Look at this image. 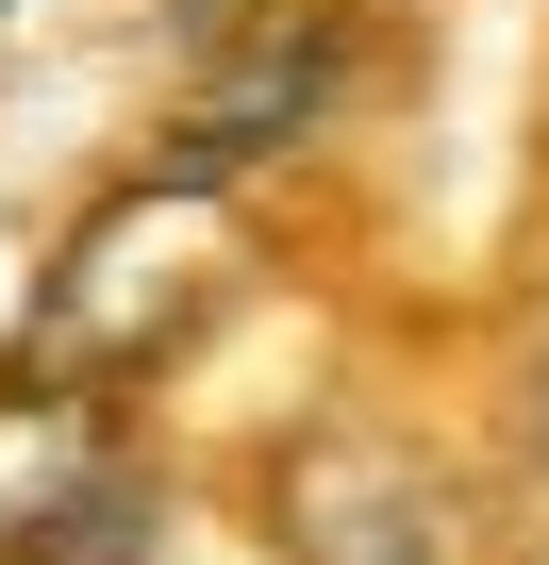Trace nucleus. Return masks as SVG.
Listing matches in <instances>:
<instances>
[{
	"mask_svg": "<svg viewBox=\"0 0 549 565\" xmlns=\"http://www.w3.org/2000/svg\"><path fill=\"white\" fill-rule=\"evenodd\" d=\"M532 565H549V548H532Z\"/></svg>",
	"mask_w": 549,
	"mask_h": 565,
	"instance_id": "nucleus-7",
	"label": "nucleus"
},
{
	"mask_svg": "<svg viewBox=\"0 0 549 565\" xmlns=\"http://www.w3.org/2000/svg\"><path fill=\"white\" fill-rule=\"evenodd\" d=\"M334 67H350V34H233L200 84H183V134H167V167H200V183H250L266 150H300L317 117H334Z\"/></svg>",
	"mask_w": 549,
	"mask_h": 565,
	"instance_id": "nucleus-3",
	"label": "nucleus"
},
{
	"mask_svg": "<svg viewBox=\"0 0 549 565\" xmlns=\"http://www.w3.org/2000/svg\"><path fill=\"white\" fill-rule=\"evenodd\" d=\"M18 565H167V515H150V482L117 466V482H101V499H84L67 532H34Z\"/></svg>",
	"mask_w": 549,
	"mask_h": 565,
	"instance_id": "nucleus-5",
	"label": "nucleus"
},
{
	"mask_svg": "<svg viewBox=\"0 0 549 565\" xmlns=\"http://www.w3.org/2000/svg\"><path fill=\"white\" fill-rule=\"evenodd\" d=\"M217 282H233V183L150 167V183H117V200L84 216V249L51 266V300H34V366L117 383V366H150V350H183V333L217 317Z\"/></svg>",
	"mask_w": 549,
	"mask_h": 565,
	"instance_id": "nucleus-1",
	"label": "nucleus"
},
{
	"mask_svg": "<svg viewBox=\"0 0 549 565\" xmlns=\"http://www.w3.org/2000/svg\"><path fill=\"white\" fill-rule=\"evenodd\" d=\"M101 482H117V383L18 366V383H0V565H18L34 532H67Z\"/></svg>",
	"mask_w": 549,
	"mask_h": 565,
	"instance_id": "nucleus-4",
	"label": "nucleus"
},
{
	"mask_svg": "<svg viewBox=\"0 0 549 565\" xmlns=\"http://www.w3.org/2000/svg\"><path fill=\"white\" fill-rule=\"evenodd\" d=\"M266 565H466V482L416 433H317L266 482Z\"/></svg>",
	"mask_w": 549,
	"mask_h": 565,
	"instance_id": "nucleus-2",
	"label": "nucleus"
},
{
	"mask_svg": "<svg viewBox=\"0 0 549 565\" xmlns=\"http://www.w3.org/2000/svg\"><path fill=\"white\" fill-rule=\"evenodd\" d=\"M516 449H532V482H549V300H532V350H516Z\"/></svg>",
	"mask_w": 549,
	"mask_h": 565,
	"instance_id": "nucleus-6",
	"label": "nucleus"
}]
</instances>
